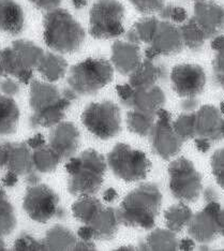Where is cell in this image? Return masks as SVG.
<instances>
[{"label":"cell","mask_w":224,"mask_h":251,"mask_svg":"<svg viewBox=\"0 0 224 251\" xmlns=\"http://www.w3.org/2000/svg\"><path fill=\"white\" fill-rule=\"evenodd\" d=\"M161 204L162 195L159 187L152 182L143 184L132 190L120 204L118 208L120 224L150 230L156 224Z\"/></svg>","instance_id":"cell-1"},{"label":"cell","mask_w":224,"mask_h":251,"mask_svg":"<svg viewBox=\"0 0 224 251\" xmlns=\"http://www.w3.org/2000/svg\"><path fill=\"white\" fill-rule=\"evenodd\" d=\"M114 75V68L105 58H87L71 67L67 87L62 96L71 102L79 97L94 96L108 83Z\"/></svg>","instance_id":"cell-2"},{"label":"cell","mask_w":224,"mask_h":251,"mask_svg":"<svg viewBox=\"0 0 224 251\" xmlns=\"http://www.w3.org/2000/svg\"><path fill=\"white\" fill-rule=\"evenodd\" d=\"M68 190L72 196H94L101 189L106 172L105 158L95 150L72 157L66 164Z\"/></svg>","instance_id":"cell-3"},{"label":"cell","mask_w":224,"mask_h":251,"mask_svg":"<svg viewBox=\"0 0 224 251\" xmlns=\"http://www.w3.org/2000/svg\"><path fill=\"white\" fill-rule=\"evenodd\" d=\"M43 28L45 43L59 54L77 52L86 38L82 25L65 9L49 11L44 15Z\"/></svg>","instance_id":"cell-4"},{"label":"cell","mask_w":224,"mask_h":251,"mask_svg":"<svg viewBox=\"0 0 224 251\" xmlns=\"http://www.w3.org/2000/svg\"><path fill=\"white\" fill-rule=\"evenodd\" d=\"M44 50L28 40H16L0 50V76H12L23 84H29Z\"/></svg>","instance_id":"cell-5"},{"label":"cell","mask_w":224,"mask_h":251,"mask_svg":"<svg viewBox=\"0 0 224 251\" xmlns=\"http://www.w3.org/2000/svg\"><path fill=\"white\" fill-rule=\"evenodd\" d=\"M125 10L118 0H97L89 12V32L96 39H114L124 32Z\"/></svg>","instance_id":"cell-6"},{"label":"cell","mask_w":224,"mask_h":251,"mask_svg":"<svg viewBox=\"0 0 224 251\" xmlns=\"http://www.w3.org/2000/svg\"><path fill=\"white\" fill-rule=\"evenodd\" d=\"M107 164L116 177L129 182L145 179L151 168V163L144 152L133 150L124 143L114 146L107 155Z\"/></svg>","instance_id":"cell-7"},{"label":"cell","mask_w":224,"mask_h":251,"mask_svg":"<svg viewBox=\"0 0 224 251\" xmlns=\"http://www.w3.org/2000/svg\"><path fill=\"white\" fill-rule=\"evenodd\" d=\"M82 123L97 138L108 140L122 131V113L113 101L93 102L84 110Z\"/></svg>","instance_id":"cell-8"},{"label":"cell","mask_w":224,"mask_h":251,"mask_svg":"<svg viewBox=\"0 0 224 251\" xmlns=\"http://www.w3.org/2000/svg\"><path fill=\"white\" fill-rule=\"evenodd\" d=\"M170 190L177 200L185 203L198 201L202 192V175L187 158L180 157L169 165Z\"/></svg>","instance_id":"cell-9"},{"label":"cell","mask_w":224,"mask_h":251,"mask_svg":"<svg viewBox=\"0 0 224 251\" xmlns=\"http://www.w3.org/2000/svg\"><path fill=\"white\" fill-rule=\"evenodd\" d=\"M23 208L32 220L45 224L51 218L64 219L65 209L59 206V197L50 187L37 184L27 188Z\"/></svg>","instance_id":"cell-10"},{"label":"cell","mask_w":224,"mask_h":251,"mask_svg":"<svg viewBox=\"0 0 224 251\" xmlns=\"http://www.w3.org/2000/svg\"><path fill=\"white\" fill-rule=\"evenodd\" d=\"M148 136L153 151L164 160L176 156L183 144V140L174 130L171 114L164 108L158 111L156 123Z\"/></svg>","instance_id":"cell-11"},{"label":"cell","mask_w":224,"mask_h":251,"mask_svg":"<svg viewBox=\"0 0 224 251\" xmlns=\"http://www.w3.org/2000/svg\"><path fill=\"white\" fill-rule=\"evenodd\" d=\"M171 82L172 88L181 98L198 97L205 88L206 74L199 65L181 64L172 69Z\"/></svg>","instance_id":"cell-12"},{"label":"cell","mask_w":224,"mask_h":251,"mask_svg":"<svg viewBox=\"0 0 224 251\" xmlns=\"http://www.w3.org/2000/svg\"><path fill=\"white\" fill-rule=\"evenodd\" d=\"M183 47L179 28L171 22L160 21L152 41L145 50L146 59L154 60L159 56L179 54Z\"/></svg>","instance_id":"cell-13"},{"label":"cell","mask_w":224,"mask_h":251,"mask_svg":"<svg viewBox=\"0 0 224 251\" xmlns=\"http://www.w3.org/2000/svg\"><path fill=\"white\" fill-rule=\"evenodd\" d=\"M221 209L218 202L207 203L202 212L192 216L188 225V233L194 241L200 244H209L219 235L216 215Z\"/></svg>","instance_id":"cell-14"},{"label":"cell","mask_w":224,"mask_h":251,"mask_svg":"<svg viewBox=\"0 0 224 251\" xmlns=\"http://www.w3.org/2000/svg\"><path fill=\"white\" fill-rule=\"evenodd\" d=\"M192 19L208 39L224 30V8L211 0L195 2Z\"/></svg>","instance_id":"cell-15"},{"label":"cell","mask_w":224,"mask_h":251,"mask_svg":"<svg viewBox=\"0 0 224 251\" xmlns=\"http://www.w3.org/2000/svg\"><path fill=\"white\" fill-rule=\"evenodd\" d=\"M195 138L210 142L222 138V116L220 110L214 105L206 104L195 111Z\"/></svg>","instance_id":"cell-16"},{"label":"cell","mask_w":224,"mask_h":251,"mask_svg":"<svg viewBox=\"0 0 224 251\" xmlns=\"http://www.w3.org/2000/svg\"><path fill=\"white\" fill-rule=\"evenodd\" d=\"M80 142L79 131L70 122L56 125L50 133V146L58 153L62 160L70 159L76 152Z\"/></svg>","instance_id":"cell-17"},{"label":"cell","mask_w":224,"mask_h":251,"mask_svg":"<svg viewBox=\"0 0 224 251\" xmlns=\"http://www.w3.org/2000/svg\"><path fill=\"white\" fill-rule=\"evenodd\" d=\"M141 62L142 55L139 44L116 41L112 45L111 64L123 75H130Z\"/></svg>","instance_id":"cell-18"},{"label":"cell","mask_w":224,"mask_h":251,"mask_svg":"<svg viewBox=\"0 0 224 251\" xmlns=\"http://www.w3.org/2000/svg\"><path fill=\"white\" fill-rule=\"evenodd\" d=\"M120 220L118 209L106 207L101 210L88 225H84L89 232L90 241H111L118 232Z\"/></svg>","instance_id":"cell-19"},{"label":"cell","mask_w":224,"mask_h":251,"mask_svg":"<svg viewBox=\"0 0 224 251\" xmlns=\"http://www.w3.org/2000/svg\"><path fill=\"white\" fill-rule=\"evenodd\" d=\"M166 102L164 91L157 86L146 88H134L130 100L127 103V107L132 110L150 113L157 115V113Z\"/></svg>","instance_id":"cell-20"},{"label":"cell","mask_w":224,"mask_h":251,"mask_svg":"<svg viewBox=\"0 0 224 251\" xmlns=\"http://www.w3.org/2000/svg\"><path fill=\"white\" fill-rule=\"evenodd\" d=\"M62 99L64 96L55 85L39 81L31 82L29 105L32 113L47 111L58 104Z\"/></svg>","instance_id":"cell-21"},{"label":"cell","mask_w":224,"mask_h":251,"mask_svg":"<svg viewBox=\"0 0 224 251\" xmlns=\"http://www.w3.org/2000/svg\"><path fill=\"white\" fill-rule=\"evenodd\" d=\"M168 75L166 68L156 64L153 60H142L140 66L130 74L129 84L133 88H146L157 86Z\"/></svg>","instance_id":"cell-22"},{"label":"cell","mask_w":224,"mask_h":251,"mask_svg":"<svg viewBox=\"0 0 224 251\" xmlns=\"http://www.w3.org/2000/svg\"><path fill=\"white\" fill-rule=\"evenodd\" d=\"M25 14L15 0H0V31L17 36L24 30Z\"/></svg>","instance_id":"cell-23"},{"label":"cell","mask_w":224,"mask_h":251,"mask_svg":"<svg viewBox=\"0 0 224 251\" xmlns=\"http://www.w3.org/2000/svg\"><path fill=\"white\" fill-rule=\"evenodd\" d=\"M8 170L17 175H28L34 171L31 148L27 143H10Z\"/></svg>","instance_id":"cell-24"},{"label":"cell","mask_w":224,"mask_h":251,"mask_svg":"<svg viewBox=\"0 0 224 251\" xmlns=\"http://www.w3.org/2000/svg\"><path fill=\"white\" fill-rule=\"evenodd\" d=\"M70 105L71 101L64 97V99L58 104L49 108V110L39 113H32L29 117V126L34 129L39 127H55L56 125L64 121L66 112Z\"/></svg>","instance_id":"cell-25"},{"label":"cell","mask_w":224,"mask_h":251,"mask_svg":"<svg viewBox=\"0 0 224 251\" xmlns=\"http://www.w3.org/2000/svg\"><path fill=\"white\" fill-rule=\"evenodd\" d=\"M37 69L49 82H56L66 75L68 64L61 55L47 52L39 61Z\"/></svg>","instance_id":"cell-26"},{"label":"cell","mask_w":224,"mask_h":251,"mask_svg":"<svg viewBox=\"0 0 224 251\" xmlns=\"http://www.w3.org/2000/svg\"><path fill=\"white\" fill-rule=\"evenodd\" d=\"M19 119L20 108L12 97L0 95V135L13 134Z\"/></svg>","instance_id":"cell-27"},{"label":"cell","mask_w":224,"mask_h":251,"mask_svg":"<svg viewBox=\"0 0 224 251\" xmlns=\"http://www.w3.org/2000/svg\"><path fill=\"white\" fill-rule=\"evenodd\" d=\"M42 242L45 250H73L77 239L68 227L58 225L47 232Z\"/></svg>","instance_id":"cell-28"},{"label":"cell","mask_w":224,"mask_h":251,"mask_svg":"<svg viewBox=\"0 0 224 251\" xmlns=\"http://www.w3.org/2000/svg\"><path fill=\"white\" fill-rule=\"evenodd\" d=\"M178 241L175 232L158 229L152 231L145 241L140 243V250L174 251L178 249Z\"/></svg>","instance_id":"cell-29"},{"label":"cell","mask_w":224,"mask_h":251,"mask_svg":"<svg viewBox=\"0 0 224 251\" xmlns=\"http://www.w3.org/2000/svg\"><path fill=\"white\" fill-rule=\"evenodd\" d=\"M32 151V161L34 170L40 173L54 172L62 161L60 156L50 145H41Z\"/></svg>","instance_id":"cell-30"},{"label":"cell","mask_w":224,"mask_h":251,"mask_svg":"<svg viewBox=\"0 0 224 251\" xmlns=\"http://www.w3.org/2000/svg\"><path fill=\"white\" fill-rule=\"evenodd\" d=\"M159 22L160 21L157 18H144L137 21L127 32L125 39L127 41L135 44L146 43L149 45L156 33Z\"/></svg>","instance_id":"cell-31"},{"label":"cell","mask_w":224,"mask_h":251,"mask_svg":"<svg viewBox=\"0 0 224 251\" xmlns=\"http://www.w3.org/2000/svg\"><path fill=\"white\" fill-rule=\"evenodd\" d=\"M102 209V203L93 196L80 197L72 205V212L74 217L84 225H88Z\"/></svg>","instance_id":"cell-32"},{"label":"cell","mask_w":224,"mask_h":251,"mask_svg":"<svg viewBox=\"0 0 224 251\" xmlns=\"http://www.w3.org/2000/svg\"><path fill=\"white\" fill-rule=\"evenodd\" d=\"M178 28H179L182 42L185 47L193 50V52H198V50H202L206 40L208 38L206 37L204 31L198 26L193 19L187 20Z\"/></svg>","instance_id":"cell-33"},{"label":"cell","mask_w":224,"mask_h":251,"mask_svg":"<svg viewBox=\"0 0 224 251\" xmlns=\"http://www.w3.org/2000/svg\"><path fill=\"white\" fill-rule=\"evenodd\" d=\"M192 216L193 214L190 207L187 206L186 204L180 203L172 205L170 208L166 209L164 214V219L168 229L175 233H178L189 225Z\"/></svg>","instance_id":"cell-34"},{"label":"cell","mask_w":224,"mask_h":251,"mask_svg":"<svg viewBox=\"0 0 224 251\" xmlns=\"http://www.w3.org/2000/svg\"><path fill=\"white\" fill-rule=\"evenodd\" d=\"M157 115L136 110H131L127 114L128 129L137 135L148 136L156 123Z\"/></svg>","instance_id":"cell-35"},{"label":"cell","mask_w":224,"mask_h":251,"mask_svg":"<svg viewBox=\"0 0 224 251\" xmlns=\"http://www.w3.org/2000/svg\"><path fill=\"white\" fill-rule=\"evenodd\" d=\"M16 226V217L12 204L0 187V236L9 235Z\"/></svg>","instance_id":"cell-36"},{"label":"cell","mask_w":224,"mask_h":251,"mask_svg":"<svg viewBox=\"0 0 224 251\" xmlns=\"http://www.w3.org/2000/svg\"><path fill=\"white\" fill-rule=\"evenodd\" d=\"M176 133L185 141L195 138V113H183L173 122Z\"/></svg>","instance_id":"cell-37"},{"label":"cell","mask_w":224,"mask_h":251,"mask_svg":"<svg viewBox=\"0 0 224 251\" xmlns=\"http://www.w3.org/2000/svg\"><path fill=\"white\" fill-rule=\"evenodd\" d=\"M160 18L163 21H168L171 23H177V24H182L187 21L188 14L185 8L178 7L174 4H165L164 7L159 11Z\"/></svg>","instance_id":"cell-38"},{"label":"cell","mask_w":224,"mask_h":251,"mask_svg":"<svg viewBox=\"0 0 224 251\" xmlns=\"http://www.w3.org/2000/svg\"><path fill=\"white\" fill-rule=\"evenodd\" d=\"M13 250L15 251H39L45 250L42 241L34 238L28 233H23L17 237L14 243Z\"/></svg>","instance_id":"cell-39"},{"label":"cell","mask_w":224,"mask_h":251,"mask_svg":"<svg viewBox=\"0 0 224 251\" xmlns=\"http://www.w3.org/2000/svg\"><path fill=\"white\" fill-rule=\"evenodd\" d=\"M210 164L217 184L224 189V148L217 150L212 153Z\"/></svg>","instance_id":"cell-40"},{"label":"cell","mask_w":224,"mask_h":251,"mask_svg":"<svg viewBox=\"0 0 224 251\" xmlns=\"http://www.w3.org/2000/svg\"><path fill=\"white\" fill-rule=\"evenodd\" d=\"M165 1L166 0H130L133 7L144 14L159 12L165 5Z\"/></svg>","instance_id":"cell-41"},{"label":"cell","mask_w":224,"mask_h":251,"mask_svg":"<svg viewBox=\"0 0 224 251\" xmlns=\"http://www.w3.org/2000/svg\"><path fill=\"white\" fill-rule=\"evenodd\" d=\"M212 68H214V75L217 82L224 78V49L217 52L212 61Z\"/></svg>","instance_id":"cell-42"},{"label":"cell","mask_w":224,"mask_h":251,"mask_svg":"<svg viewBox=\"0 0 224 251\" xmlns=\"http://www.w3.org/2000/svg\"><path fill=\"white\" fill-rule=\"evenodd\" d=\"M0 91L4 96L13 97L20 93V85L13 78L5 77L0 82Z\"/></svg>","instance_id":"cell-43"},{"label":"cell","mask_w":224,"mask_h":251,"mask_svg":"<svg viewBox=\"0 0 224 251\" xmlns=\"http://www.w3.org/2000/svg\"><path fill=\"white\" fill-rule=\"evenodd\" d=\"M133 87L131 86V85L128 84H120L117 85L116 86V91H117V95L119 97L120 101H122V103L125 106L128 103V101L130 100L132 93H133Z\"/></svg>","instance_id":"cell-44"},{"label":"cell","mask_w":224,"mask_h":251,"mask_svg":"<svg viewBox=\"0 0 224 251\" xmlns=\"http://www.w3.org/2000/svg\"><path fill=\"white\" fill-rule=\"evenodd\" d=\"M29 1L37 8L49 12V11L58 9L62 0H29Z\"/></svg>","instance_id":"cell-45"},{"label":"cell","mask_w":224,"mask_h":251,"mask_svg":"<svg viewBox=\"0 0 224 251\" xmlns=\"http://www.w3.org/2000/svg\"><path fill=\"white\" fill-rule=\"evenodd\" d=\"M198 106H199V100L197 97H189V98H183V100L180 102L181 110L185 113L195 112Z\"/></svg>","instance_id":"cell-46"},{"label":"cell","mask_w":224,"mask_h":251,"mask_svg":"<svg viewBox=\"0 0 224 251\" xmlns=\"http://www.w3.org/2000/svg\"><path fill=\"white\" fill-rule=\"evenodd\" d=\"M10 142H0V168L7 167L9 160Z\"/></svg>","instance_id":"cell-47"},{"label":"cell","mask_w":224,"mask_h":251,"mask_svg":"<svg viewBox=\"0 0 224 251\" xmlns=\"http://www.w3.org/2000/svg\"><path fill=\"white\" fill-rule=\"evenodd\" d=\"M73 250H76V251H94V250H96V246L91 241H84V239H79V241H77L76 244L74 245Z\"/></svg>","instance_id":"cell-48"},{"label":"cell","mask_w":224,"mask_h":251,"mask_svg":"<svg viewBox=\"0 0 224 251\" xmlns=\"http://www.w3.org/2000/svg\"><path fill=\"white\" fill-rule=\"evenodd\" d=\"M204 200L207 203L218 202V200H219V193H218L214 187H207L204 190Z\"/></svg>","instance_id":"cell-49"},{"label":"cell","mask_w":224,"mask_h":251,"mask_svg":"<svg viewBox=\"0 0 224 251\" xmlns=\"http://www.w3.org/2000/svg\"><path fill=\"white\" fill-rule=\"evenodd\" d=\"M26 143L31 148V150H34V148L45 144V140H44V136L41 133H38L28 140Z\"/></svg>","instance_id":"cell-50"},{"label":"cell","mask_w":224,"mask_h":251,"mask_svg":"<svg viewBox=\"0 0 224 251\" xmlns=\"http://www.w3.org/2000/svg\"><path fill=\"white\" fill-rule=\"evenodd\" d=\"M17 180H19V175L11 171H8V173L2 178V182L5 187H14L17 184Z\"/></svg>","instance_id":"cell-51"},{"label":"cell","mask_w":224,"mask_h":251,"mask_svg":"<svg viewBox=\"0 0 224 251\" xmlns=\"http://www.w3.org/2000/svg\"><path fill=\"white\" fill-rule=\"evenodd\" d=\"M194 142H195V146H197L198 151L200 152H204V153L207 152L211 147L210 142L203 140V139H194Z\"/></svg>","instance_id":"cell-52"},{"label":"cell","mask_w":224,"mask_h":251,"mask_svg":"<svg viewBox=\"0 0 224 251\" xmlns=\"http://www.w3.org/2000/svg\"><path fill=\"white\" fill-rule=\"evenodd\" d=\"M216 222L219 235L224 236V209H220L216 215Z\"/></svg>","instance_id":"cell-53"},{"label":"cell","mask_w":224,"mask_h":251,"mask_svg":"<svg viewBox=\"0 0 224 251\" xmlns=\"http://www.w3.org/2000/svg\"><path fill=\"white\" fill-rule=\"evenodd\" d=\"M195 247V244L193 242V238H183L178 244V248L183 251H190L193 250Z\"/></svg>","instance_id":"cell-54"},{"label":"cell","mask_w":224,"mask_h":251,"mask_svg":"<svg viewBox=\"0 0 224 251\" xmlns=\"http://www.w3.org/2000/svg\"><path fill=\"white\" fill-rule=\"evenodd\" d=\"M117 198H118V192L116 191V189H114V188H108V189H106L104 193H103V200L107 203L114 202Z\"/></svg>","instance_id":"cell-55"},{"label":"cell","mask_w":224,"mask_h":251,"mask_svg":"<svg viewBox=\"0 0 224 251\" xmlns=\"http://www.w3.org/2000/svg\"><path fill=\"white\" fill-rule=\"evenodd\" d=\"M211 49L218 52V50H221L224 49V36H217L214 38L211 41Z\"/></svg>","instance_id":"cell-56"},{"label":"cell","mask_w":224,"mask_h":251,"mask_svg":"<svg viewBox=\"0 0 224 251\" xmlns=\"http://www.w3.org/2000/svg\"><path fill=\"white\" fill-rule=\"evenodd\" d=\"M39 181H40V176L38 174V171L34 170L31 173L26 175V182L29 186L37 185V184H39Z\"/></svg>","instance_id":"cell-57"},{"label":"cell","mask_w":224,"mask_h":251,"mask_svg":"<svg viewBox=\"0 0 224 251\" xmlns=\"http://www.w3.org/2000/svg\"><path fill=\"white\" fill-rule=\"evenodd\" d=\"M71 2H72L74 8L79 10V9H83L84 7H86V4H87V0H71Z\"/></svg>","instance_id":"cell-58"},{"label":"cell","mask_w":224,"mask_h":251,"mask_svg":"<svg viewBox=\"0 0 224 251\" xmlns=\"http://www.w3.org/2000/svg\"><path fill=\"white\" fill-rule=\"evenodd\" d=\"M3 250H5V244L2 241L1 236H0V251H3Z\"/></svg>","instance_id":"cell-59"},{"label":"cell","mask_w":224,"mask_h":251,"mask_svg":"<svg viewBox=\"0 0 224 251\" xmlns=\"http://www.w3.org/2000/svg\"><path fill=\"white\" fill-rule=\"evenodd\" d=\"M117 250H118V251H127V250H134V247H131V246H129V247H120V248H118Z\"/></svg>","instance_id":"cell-60"},{"label":"cell","mask_w":224,"mask_h":251,"mask_svg":"<svg viewBox=\"0 0 224 251\" xmlns=\"http://www.w3.org/2000/svg\"><path fill=\"white\" fill-rule=\"evenodd\" d=\"M220 112H221V114H224V101H222L221 102V104H220Z\"/></svg>","instance_id":"cell-61"},{"label":"cell","mask_w":224,"mask_h":251,"mask_svg":"<svg viewBox=\"0 0 224 251\" xmlns=\"http://www.w3.org/2000/svg\"><path fill=\"white\" fill-rule=\"evenodd\" d=\"M217 83L219 84V85H221V87H222V88H223V90H224V78L220 79V81H218Z\"/></svg>","instance_id":"cell-62"},{"label":"cell","mask_w":224,"mask_h":251,"mask_svg":"<svg viewBox=\"0 0 224 251\" xmlns=\"http://www.w3.org/2000/svg\"><path fill=\"white\" fill-rule=\"evenodd\" d=\"M222 138H224V119L222 122Z\"/></svg>","instance_id":"cell-63"},{"label":"cell","mask_w":224,"mask_h":251,"mask_svg":"<svg viewBox=\"0 0 224 251\" xmlns=\"http://www.w3.org/2000/svg\"><path fill=\"white\" fill-rule=\"evenodd\" d=\"M195 2H198V1H205V0H194Z\"/></svg>","instance_id":"cell-64"}]
</instances>
